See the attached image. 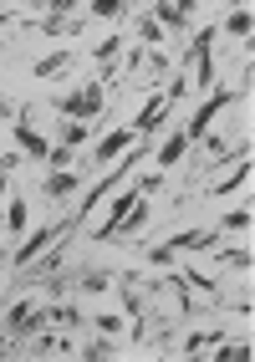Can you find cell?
Segmentation results:
<instances>
[{
	"label": "cell",
	"instance_id": "obj_1",
	"mask_svg": "<svg viewBox=\"0 0 255 362\" xmlns=\"http://www.w3.org/2000/svg\"><path fill=\"white\" fill-rule=\"evenodd\" d=\"M143 153H148V148H143V138H138L133 148L123 153V163L112 168L107 179H97V184H87V189H82V209H77V220H72V225H87V214H92V209H97V204H107L112 194H118V189L128 184V174H133L138 163H143Z\"/></svg>",
	"mask_w": 255,
	"mask_h": 362
},
{
	"label": "cell",
	"instance_id": "obj_2",
	"mask_svg": "<svg viewBox=\"0 0 255 362\" xmlns=\"http://www.w3.org/2000/svg\"><path fill=\"white\" fill-rule=\"evenodd\" d=\"M235 103H250V98H245L240 87H235V92H225V87H215L210 98H204V103L194 107V117H189V128H184V133H189V143H199L204 133H215V117H220L225 107H235Z\"/></svg>",
	"mask_w": 255,
	"mask_h": 362
},
{
	"label": "cell",
	"instance_id": "obj_3",
	"mask_svg": "<svg viewBox=\"0 0 255 362\" xmlns=\"http://www.w3.org/2000/svg\"><path fill=\"white\" fill-rule=\"evenodd\" d=\"M102 103H107V82H82L77 92H66L57 107H61V117H82L87 123V117L102 112Z\"/></svg>",
	"mask_w": 255,
	"mask_h": 362
},
{
	"label": "cell",
	"instance_id": "obj_4",
	"mask_svg": "<svg viewBox=\"0 0 255 362\" xmlns=\"http://www.w3.org/2000/svg\"><path fill=\"white\" fill-rule=\"evenodd\" d=\"M46 322H52V306H41V296H26L20 306H11L6 332L11 337H31V332H46Z\"/></svg>",
	"mask_w": 255,
	"mask_h": 362
},
{
	"label": "cell",
	"instance_id": "obj_5",
	"mask_svg": "<svg viewBox=\"0 0 255 362\" xmlns=\"http://www.w3.org/2000/svg\"><path fill=\"white\" fill-rule=\"evenodd\" d=\"M72 230H77V225H41V230H31V235H26V245L11 255V265H36V260H41V250H52L57 240H66Z\"/></svg>",
	"mask_w": 255,
	"mask_h": 362
},
{
	"label": "cell",
	"instance_id": "obj_6",
	"mask_svg": "<svg viewBox=\"0 0 255 362\" xmlns=\"http://www.w3.org/2000/svg\"><path fill=\"white\" fill-rule=\"evenodd\" d=\"M11 133H16V148L26 153V158H36V163H41L46 153H52V143H46V133H41V128H31V117H26V107L16 112V128H11Z\"/></svg>",
	"mask_w": 255,
	"mask_h": 362
},
{
	"label": "cell",
	"instance_id": "obj_7",
	"mask_svg": "<svg viewBox=\"0 0 255 362\" xmlns=\"http://www.w3.org/2000/svg\"><path fill=\"white\" fill-rule=\"evenodd\" d=\"M133 143H138V128H133V123H128V128H112V133H102V138H97L92 158H97V163H118V158L133 148Z\"/></svg>",
	"mask_w": 255,
	"mask_h": 362
},
{
	"label": "cell",
	"instance_id": "obj_8",
	"mask_svg": "<svg viewBox=\"0 0 255 362\" xmlns=\"http://www.w3.org/2000/svg\"><path fill=\"white\" fill-rule=\"evenodd\" d=\"M169 112H174V98H169V92H153V98L143 103V112L133 117V128H138V138H153V133H158V123H164Z\"/></svg>",
	"mask_w": 255,
	"mask_h": 362
},
{
	"label": "cell",
	"instance_id": "obj_9",
	"mask_svg": "<svg viewBox=\"0 0 255 362\" xmlns=\"http://www.w3.org/2000/svg\"><path fill=\"white\" fill-rule=\"evenodd\" d=\"M82 184H87V168H57V174H46L41 194L46 199H66V194H77Z\"/></svg>",
	"mask_w": 255,
	"mask_h": 362
},
{
	"label": "cell",
	"instance_id": "obj_10",
	"mask_svg": "<svg viewBox=\"0 0 255 362\" xmlns=\"http://www.w3.org/2000/svg\"><path fill=\"white\" fill-rule=\"evenodd\" d=\"M138 199H143V194H138V184H128L123 194H118V199L107 204V220H102L97 230H92V240H112V230H118V220H123V214H128V209H133Z\"/></svg>",
	"mask_w": 255,
	"mask_h": 362
},
{
	"label": "cell",
	"instance_id": "obj_11",
	"mask_svg": "<svg viewBox=\"0 0 255 362\" xmlns=\"http://www.w3.org/2000/svg\"><path fill=\"white\" fill-rule=\"evenodd\" d=\"M184 153H189V133H184V128H174V133H169V138L153 148V163H158V168H174Z\"/></svg>",
	"mask_w": 255,
	"mask_h": 362
},
{
	"label": "cell",
	"instance_id": "obj_12",
	"mask_svg": "<svg viewBox=\"0 0 255 362\" xmlns=\"http://www.w3.org/2000/svg\"><path fill=\"white\" fill-rule=\"evenodd\" d=\"M235 189H250V153H240V163H235V174H225L220 184H210V194L215 199H230Z\"/></svg>",
	"mask_w": 255,
	"mask_h": 362
},
{
	"label": "cell",
	"instance_id": "obj_13",
	"mask_svg": "<svg viewBox=\"0 0 255 362\" xmlns=\"http://www.w3.org/2000/svg\"><path fill=\"white\" fill-rule=\"evenodd\" d=\"M128 52V41H123V31H112V36H102L97 46H92V62H97L102 71H112V66H118V57Z\"/></svg>",
	"mask_w": 255,
	"mask_h": 362
},
{
	"label": "cell",
	"instance_id": "obj_14",
	"mask_svg": "<svg viewBox=\"0 0 255 362\" xmlns=\"http://www.w3.org/2000/svg\"><path fill=\"white\" fill-rule=\"evenodd\" d=\"M66 66H72V52L61 46V52H46V57H41V62L31 66V77H36V82H52V77H61Z\"/></svg>",
	"mask_w": 255,
	"mask_h": 362
},
{
	"label": "cell",
	"instance_id": "obj_15",
	"mask_svg": "<svg viewBox=\"0 0 255 362\" xmlns=\"http://www.w3.org/2000/svg\"><path fill=\"white\" fill-rule=\"evenodd\" d=\"M225 36H235V41H250V31H255V16H250V6H230V16H225V26H220Z\"/></svg>",
	"mask_w": 255,
	"mask_h": 362
},
{
	"label": "cell",
	"instance_id": "obj_16",
	"mask_svg": "<svg viewBox=\"0 0 255 362\" xmlns=\"http://www.w3.org/2000/svg\"><path fill=\"white\" fill-rule=\"evenodd\" d=\"M148 214H153V209H148V194H143V199H138V204H133V209L123 214V220H118V230H112V240H118V235H123V240H128V235H138V230L148 225Z\"/></svg>",
	"mask_w": 255,
	"mask_h": 362
},
{
	"label": "cell",
	"instance_id": "obj_17",
	"mask_svg": "<svg viewBox=\"0 0 255 362\" xmlns=\"http://www.w3.org/2000/svg\"><path fill=\"white\" fill-rule=\"evenodd\" d=\"M148 16H153L164 31H184V26H189V16H184L174 0H153V11H148Z\"/></svg>",
	"mask_w": 255,
	"mask_h": 362
},
{
	"label": "cell",
	"instance_id": "obj_18",
	"mask_svg": "<svg viewBox=\"0 0 255 362\" xmlns=\"http://www.w3.org/2000/svg\"><path fill=\"white\" fill-rule=\"evenodd\" d=\"M6 230H11V235H26V230H31V204L20 199V194L6 204Z\"/></svg>",
	"mask_w": 255,
	"mask_h": 362
},
{
	"label": "cell",
	"instance_id": "obj_19",
	"mask_svg": "<svg viewBox=\"0 0 255 362\" xmlns=\"http://www.w3.org/2000/svg\"><path fill=\"white\" fill-rule=\"evenodd\" d=\"M225 332H189V342H184V357H199V352H215Z\"/></svg>",
	"mask_w": 255,
	"mask_h": 362
},
{
	"label": "cell",
	"instance_id": "obj_20",
	"mask_svg": "<svg viewBox=\"0 0 255 362\" xmlns=\"http://www.w3.org/2000/svg\"><path fill=\"white\" fill-rule=\"evenodd\" d=\"M87 138H92V128L82 123V117H66V123H61V143H66V148H82Z\"/></svg>",
	"mask_w": 255,
	"mask_h": 362
},
{
	"label": "cell",
	"instance_id": "obj_21",
	"mask_svg": "<svg viewBox=\"0 0 255 362\" xmlns=\"http://www.w3.org/2000/svg\"><path fill=\"white\" fill-rule=\"evenodd\" d=\"M128 11V0H92L87 6V16H97V21H118Z\"/></svg>",
	"mask_w": 255,
	"mask_h": 362
},
{
	"label": "cell",
	"instance_id": "obj_22",
	"mask_svg": "<svg viewBox=\"0 0 255 362\" xmlns=\"http://www.w3.org/2000/svg\"><path fill=\"white\" fill-rule=\"evenodd\" d=\"M133 31H138V41H143V46H164V26H158L153 16H143V21L133 26Z\"/></svg>",
	"mask_w": 255,
	"mask_h": 362
},
{
	"label": "cell",
	"instance_id": "obj_23",
	"mask_svg": "<svg viewBox=\"0 0 255 362\" xmlns=\"http://www.w3.org/2000/svg\"><path fill=\"white\" fill-rule=\"evenodd\" d=\"M107 286H112V276H107V271H87V276H77V291H87V296L107 291Z\"/></svg>",
	"mask_w": 255,
	"mask_h": 362
},
{
	"label": "cell",
	"instance_id": "obj_24",
	"mask_svg": "<svg viewBox=\"0 0 255 362\" xmlns=\"http://www.w3.org/2000/svg\"><path fill=\"white\" fill-rule=\"evenodd\" d=\"M230 235H250V204L245 209H225V220H220Z\"/></svg>",
	"mask_w": 255,
	"mask_h": 362
},
{
	"label": "cell",
	"instance_id": "obj_25",
	"mask_svg": "<svg viewBox=\"0 0 255 362\" xmlns=\"http://www.w3.org/2000/svg\"><path fill=\"white\" fill-rule=\"evenodd\" d=\"M143 260L153 265V271H174V250H169V245H153V250H143Z\"/></svg>",
	"mask_w": 255,
	"mask_h": 362
},
{
	"label": "cell",
	"instance_id": "obj_26",
	"mask_svg": "<svg viewBox=\"0 0 255 362\" xmlns=\"http://www.w3.org/2000/svg\"><path fill=\"white\" fill-rule=\"evenodd\" d=\"M46 16H82V0H41Z\"/></svg>",
	"mask_w": 255,
	"mask_h": 362
},
{
	"label": "cell",
	"instance_id": "obj_27",
	"mask_svg": "<svg viewBox=\"0 0 255 362\" xmlns=\"http://www.w3.org/2000/svg\"><path fill=\"white\" fill-rule=\"evenodd\" d=\"M169 291H174L179 311H189V306H194V296H189V281H184V276H169Z\"/></svg>",
	"mask_w": 255,
	"mask_h": 362
},
{
	"label": "cell",
	"instance_id": "obj_28",
	"mask_svg": "<svg viewBox=\"0 0 255 362\" xmlns=\"http://www.w3.org/2000/svg\"><path fill=\"white\" fill-rule=\"evenodd\" d=\"M72 153H77V148H66V143H57V148L46 153V163H52V168H72Z\"/></svg>",
	"mask_w": 255,
	"mask_h": 362
},
{
	"label": "cell",
	"instance_id": "obj_29",
	"mask_svg": "<svg viewBox=\"0 0 255 362\" xmlns=\"http://www.w3.org/2000/svg\"><path fill=\"white\" fill-rule=\"evenodd\" d=\"M92 322H97V327H102L107 337H123V317H112V311H97Z\"/></svg>",
	"mask_w": 255,
	"mask_h": 362
},
{
	"label": "cell",
	"instance_id": "obj_30",
	"mask_svg": "<svg viewBox=\"0 0 255 362\" xmlns=\"http://www.w3.org/2000/svg\"><path fill=\"white\" fill-rule=\"evenodd\" d=\"M184 281H189L194 291H220V286H215L210 276H204V271H194V265H189V271H184Z\"/></svg>",
	"mask_w": 255,
	"mask_h": 362
},
{
	"label": "cell",
	"instance_id": "obj_31",
	"mask_svg": "<svg viewBox=\"0 0 255 362\" xmlns=\"http://www.w3.org/2000/svg\"><path fill=\"white\" fill-rule=\"evenodd\" d=\"M225 265H235V271H250V250H220Z\"/></svg>",
	"mask_w": 255,
	"mask_h": 362
},
{
	"label": "cell",
	"instance_id": "obj_32",
	"mask_svg": "<svg viewBox=\"0 0 255 362\" xmlns=\"http://www.w3.org/2000/svg\"><path fill=\"white\" fill-rule=\"evenodd\" d=\"M158 189H164V168H153V174L138 184V194H158Z\"/></svg>",
	"mask_w": 255,
	"mask_h": 362
},
{
	"label": "cell",
	"instance_id": "obj_33",
	"mask_svg": "<svg viewBox=\"0 0 255 362\" xmlns=\"http://www.w3.org/2000/svg\"><path fill=\"white\" fill-rule=\"evenodd\" d=\"M16 112H20V107H16L11 98H0V117H11V123H16Z\"/></svg>",
	"mask_w": 255,
	"mask_h": 362
},
{
	"label": "cell",
	"instance_id": "obj_34",
	"mask_svg": "<svg viewBox=\"0 0 255 362\" xmlns=\"http://www.w3.org/2000/svg\"><path fill=\"white\" fill-rule=\"evenodd\" d=\"M174 6H179L184 16H194V11H199V0H174Z\"/></svg>",
	"mask_w": 255,
	"mask_h": 362
}]
</instances>
